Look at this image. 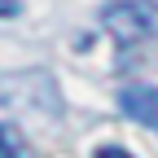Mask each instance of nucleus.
Segmentation results:
<instances>
[{"label": "nucleus", "mask_w": 158, "mask_h": 158, "mask_svg": "<svg viewBox=\"0 0 158 158\" xmlns=\"http://www.w3.org/2000/svg\"><path fill=\"white\" fill-rule=\"evenodd\" d=\"M0 106L27 110L40 118H57L62 114V92H57L48 70H18V75H0Z\"/></svg>", "instance_id": "nucleus-1"}, {"label": "nucleus", "mask_w": 158, "mask_h": 158, "mask_svg": "<svg viewBox=\"0 0 158 158\" xmlns=\"http://www.w3.org/2000/svg\"><path fill=\"white\" fill-rule=\"evenodd\" d=\"M101 27L118 48H136L158 40V0H114L101 9Z\"/></svg>", "instance_id": "nucleus-2"}, {"label": "nucleus", "mask_w": 158, "mask_h": 158, "mask_svg": "<svg viewBox=\"0 0 158 158\" xmlns=\"http://www.w3.org/2000/svg\"><path fill=\"white\" fill-rule=\"evenodd\" d=\"M118 110H123L132 123L158 132V88L154 84H127V88H118Z\"/></svg>", "instance_id": "nucleus-3"}, {"label": "nucleus", "mask_w": 158, "mask_h": 158, "mask_svg": "<svg viewBox=\"0 0 158 158\" xmlns=\"http://www.w3.org/2000/svg\"><path fill=\"white\" fill-rule=\"evenodd\" d=\"M0 158H35L18 123H0Z\"/></svg>", "instance_id": "nucleus-4"}, {"label": "nucleus", "mask_w": 158, "mask_h": 158, "mask_svg": "<svg viewBox=\"0 0 158 158\" xmlns=\"http://www.w3.org/2000/svg\"><path fill=\"white\" fill-rule=\"evenodd\" d=\"M97 158H132L123 145H101V149H97Z\"/></svg>", "instance_id": "nucleus-5"}, {"label": "nucleus", "mask_w": 158, "mask_h": 158, "mask_svg": "<svg viewBox=\"0 0 158 158\" xmlns=\"http://www.w3.org/2000/svg\"><path fill=\"white\" fill-rule=\"evenodd\" d=\"M22 13V0H0V18H18Z\"/></svg>", "instance_id": "nucleus-6"}]
</instances>
